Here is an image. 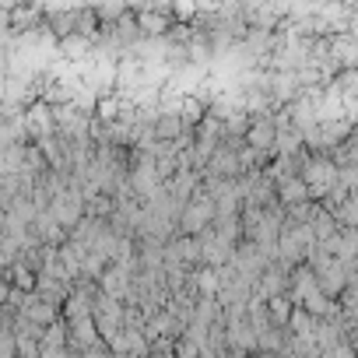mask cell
<instances>
[{
  "instance_id": "12",
  "label": "cell",
  "mask_w": 358,
  "mask_h": 358,
  "mask_svg": "<svg viewBox=\"0 0 358 358\" xmlns=\"http://www.w3.org/2000/svg\"><path fill=\"white\" fill-rule=\"evenodd\" d=\"M274 197H278L281 208H295V204H306V201H309L306 183H302L299 176H295V179H285V183H278V187H274Z\"/></svg>"
},
{
  "instance_id": "17",
  "label": "cell",
  "mask_w": 358,
  "mask_h": 358,
  "mask_svg": "<svg viewBox=\"0 0 358 358\" xmlns=\"http://www.w3.org/2000/svg\"><path fill=\"white\" fill-rule=\"evenodd\" d=\"M194 323L197 327H211V323H222V306L215 302V299H197V306H194Z\"/></svg>"
},
{
  "instance_id": "3",
  "label": "cell",
  "mask_w": 358,
  "mask_h": 358,
  "mask_svg": "<svg viewBox=\"0 0 358 358\" xmlns=\"http://www.w3.org/2000/svg\"><path fill=\"white\" fill-rule=\"evenodd\" d=\"M88 120L92 113H85L81 106L67 102V106H57L53 109V130L64 137V141H78V137H88Z\"/></svg>"
},
{
  "instance_id": "4",
  "label": "cell",
  "mask_w": 358,
  "mask_h": 358,
  "mask_svg": "<svg viewBox=\"0 0 358 358\" xmlns=\"http://www.w3.org/2000/svg\"><path fill=\"white\" fill-rule=\"evenodd\" d=\"M50 215H53V222H57L64 232H71V229L85 218V197H81L78 190H64V194H57V197L50 201Z\"/></svg>"
},
{
  "instance_id": "27",
  "label": "cell",
  "mask_w": 358,
  "mask_h": 358,
  "mask_svg": "<svg viewBox=\"0 0 358 358\" xmlns=\"http://www.w3.org/2000/svg\"><path fill=\"white\" fill-rule=\"evenodd\" d=\"M257 358H271V355H257Z\"/></svg>"
},
{
  "instance_id": "11",
  "label": "cell",
  "mask_w": 358,
  "mask_h": 358,
  "mask_svg": "<svg viewBox=\"0 0 358 358\" xmlns=\"http://www.w3.org/2000/svg\"><path fill=\"white\" fill-rule=\"evenodd\" d=\"M18 313H22L29 323H36L39 330H46L50 323H57V320H60V309H57V306H46V302H39L32 292H29V299H25V306H22Z\"/></svg>"
},
{
  "instance_id": "16",
  "label": "cell",
  "mask_w": 358,
  "mask_h": 358,
  "mask_svg": "<svg viewBox=\"0 0 358 358\" xmlns=\"http://www.w3.org/2000/svg\"><path fill=\"white\" fill-rule=\"evenodd\" d=\"M330 218L337 222V229H355V225H358V197H355V194L344 197V201L330 211Z\"/></svg>"
},
{
  "instance_id": "28",
  "label": "cell",
  "mask_w": 358,
  "mask_h": 358,
  "mask_svg": "<svg viewBox=\"0 0 358 358\" xmlns=\"http://www.w3.org/2000/svg\"><path fill=\"white\" fill-rule=\"evenodd\" d=\"M250 358H257V355H250Z\"/></svg>"
},
{
  "instance_id": "13",
  "label": "cell",
  "mask_w": 358,
  "mask_h": 358,
  "mask_svg": "<svg viewBox=\"0 0 358 358\" xmlns=\"http://www.w3.org/2000/svg\"><path fill=\"white\" fill-rule=\"evenodd\" d=\"M183 134H190L187 127H183V120H179V113H158V120H155V141H176V137H183Z\"/></svg>"
},
{
  "instance_id": "6",
  "label": "cell",
  "mask_w": 358,
  "mask_h": 358,
  "mask_svg": "<svg viewBox=\"0 0 358 358\" xmlns=\"http://www.w3.org/2000/svg\"><path fill=\"white\" fill-rule=\"evenodd\" d=\"M243 144L253 148V151L274 155V113H267V116H250V127H246Z\"/></svg>"
},
{
  "instance_id": "14",
  "label": "cell",
  "mask_w": 358,
  "mask_h": 358,
  "mask_svg": "<svg viewBox=\"0 0 358 358\" xmlns=\"http://www.w3.org/2000/svg\"><path fill=\"white\" fill-rule=\"evenodd\" d=\"M327 158L334 162V169H355V165H358V141H355V134L344 137Z\"/></svg>"
},
{
  "instance_id": "21",
  "label": "cell",
  "mask_w": 358,
  "mask_h": 358,
  "mask_svg": "<svg viewBox=\"0 0 358 358\" xmlns=\"http://www.w3.org/2000/svg\"><path fill=\"white\" fill-rule=\"evenodd\" d=\"M109 264L99 257V253H85V260H81V278H88V281H99V274L106 271Z\"/></svg>"
},
{
  "instance_id": "19",
  "label": "cell",
  "mask_w": 358,
  "mask_h": 358,
  "mask_svg": "<svg viewBox=\"0 0 358 358\" xmlns=\"http://www.w3.org/2000/svg\"><path fill=\"white\" fill-rule=\"evenodd\" d=\"M39 348H67V323L64 320L50 323L43 330V337H39Z\"/></svg>"
},
{
  "instance_id": "10",
  "label": "cell",
  "mask_w": 358,
  "mask_h": 358,
  "mask_svg": "<svg viewBox=\"0 0 358 358\" xmlns=\"http://www.w3.org/2000/svg\"><path fill=\"white\" fill-rule=\"evenodd\" d=\"M95 344H102V341H99V334H95L92 316L67 323V348H71V351H88V348H95Z\"/></svg>"
},
{
  "instance_id": "5",
  "label": "cell",
  "mask_w": 358,
  "mask_h": 358,
  "mask_svg": "<svg viewBox=\"0 0 358 358\" xmlns=\"http://www.w3.org/2000/svg\"><path fill=\"white\" fill-rule=\"evenodd\" d=\"M327 53H330V60L341 67V71H355V64H358V36L355 32H334L330 39H327Z\"/></svg>"
},
{
  "instance_id": "20",
  "label": "cell",
  "mask_w": 358,
  "mask_h": 358,
  "mask_svg": "<svg viewBox=\"0 0 358 358\" xmlns=\"http://www.w3.org/2000/svg\"><path fill=\"white\" fill-rule=\"evenodd\" d=\"M92 15H95L99 25H113L116 18L127 15V4H99V8H92Z\"/></svg>"
},
{
  "instance_id": "7",
  "label": "cell",
  "mask_w": 358,
  "mask_h": 358,
  "mask_svg": "<svg viewBox=\"0 0 358 358\" xmlns=\"http://www.w3.org/2000/svg\"><path fill=\"white\" fill-rule=\"evenodd\" d=\"M130 281H134V274H127V271H120V267H106L102 274H99V295H106V299H116V302H127L130 299Z\"/></svg>"
},
{
  "instance_id": "24",
  "label": "cell",
  "mask_w": 358,
  "mask_h": 358,
  "mask_svg": "<svg viewBox=\"0 0 358 358\" xmlns=\"http://www.w3.org/2000/svg\"><path fill=\"white\" fill-rule=\"evenodd\" d=\"M81 358H113V351H109L106 344H95V348H88V351H81Z\"/></svg>"
},
{
  "instance_id": "2",
  "label": "cell",
  "mask_w": 358,
  "mask_h": 358,
  "mask_svg": "<svg viewBox=\"0 0 358 358\" xmlns=\"http://www.w3.org/2000/svg\"><path fill=\"white\" fill-rule=\"evenodd\" d=\"M92 323H95L99 341L109 348L120 337V330H123V302L106 299V295H95V302H92Z\"/></svg>"
},
{
  "instance_id": "26",
  "label": "cell",
  "mask_w": 358,
  "mask_h": 358,
  "mask_svg": "<svg viewBox=\"0 0 358 358\" xmlns=\"http://www.w3.org/2000/svg\"><path fill=\"white\" fill-rule=\"evenodd\" d=\"M113 358H134V355H127V351H123V355H113Z\"/></svg>"
},
{
  "instance_id": "23",
  "label": "cell",
  "mask_w": 358,
  "mask_h": 358,
  "mask_svg": "<svg viewBox=\"0 0 358 358\" xmlns=\"http://www.w3.org/2000/svg\"><path fill=\"white\" fill-rule=\"evenodd\" d=\"M0 358H15V334L0 330Z\"/></svg>"
},
{
  "instance_id": "22",
  "label": "cell",
  "mask_w": 358,
  "mask_h": 358,
  "mask_svg": "<svg viewBox=\"0 0 358 358\" xmlns=\"http://www.w3.org/2000/svg\"><path fill=\"white\" fill-rule=\"evenodd\" d=\"M172 358H201V348H197L190 337L179 334V337L172 341Z\"/></svg>"
},
{
  "instance_id": "18",
  "label": "cell",
  "mask_w": 358,
  "mask_h": 358,
  "mask_svg": "<svg viewBox=\"0 0 358 358\" xmlns=\"http://www.w3.org/2000/svg\"><path fill=\"white\" fill-rule=\"evenodd\" d=\"M264 309H267V320H271V327H285L288 323V316H292V302L285 299V295H278V299H267L264 302Z\"/></svg>"
},
{
  "instance_id": "15",
  "label": "cell",
  "mask_w": 358,
  "mask_h": 358,
  "mask_svg": "<svg viewBox=\"0 0 358 358\" xmlns=\"http://www.w3.org/2000/svg\"><path fill=\"white\" fill-rule=\"evenodd\" d=\"M179 120H183L187 130H194L204 120V102L197 95H183V99H179Z\"/></svg>"
},
{
  "instance_id": "1",
  "label": "cell",
  "mask_w": 358,
  "mask_h": 358,
  "mask_svg": "<svg viewBox=\"0 0 358 358\" xmlns=\"http://www.w3.org/2000/svg\"><path fill=\"white\" fill-rule=\"evenodd\" d=\"M211 222H215V201L204 197L201 187H197V194L183 204V211H179L176 236H201L204 229H211Z\"/></svg>"
},
{
  "instance_id": "8",
  "label": "cell",
  "mask_w": 358,
  "mask_h": 358,
  "mask_svg": "<svg viewBox=\"0 0 358 358\" xmlns=\"http://www.w3.org/2000/svg\"><path fill=\"white\" fill-rule=\"evenodd\" d=\"M285 292H288V271H281L278 264H271V267L257 278V285H253V299H260V302L278 299V295H285Z\"/></svg>"
},
{
  "instance_id": "25",
  "label": "cell",
  "mask_w": 358,
  "mask_h": 358,
  "mask_svg": "<svg viewBox=\"0 0 358 358\" xmlns=\"http://www.w3.org/2000/svg\"><path fill=\"white\" fill-rule=\"evenodd\" d=\"M67 348H39V358H64Z\"/></svg>"
},
{
  "instance_id": "9",
  "label": "cell",
  "mask_w": 358,
  "mask_h": 358,
  "mask_svg": "<svg viewBox=\"0 0 358 358\" xmlns=\"http://www.w3.org/2000/svg\"><path fill=\"white\" fill-rule=\"evenodd\" d=\"M25 127H29V137H32V141L57 134V130H53V109H50L46 102H29V106H25Z\"/></svg>"
}]
</instances>
